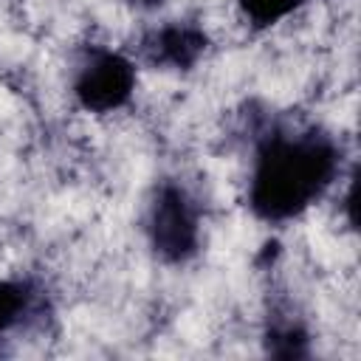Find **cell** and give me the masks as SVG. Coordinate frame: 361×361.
Segmentation results:
<instances>
[{"label": "cell", "mask_w": 361, "mask_h": 361, "mask_svg": "<svg viewBox=\"0 0 361 361\" xmlns=\"http://www.w3.org/2000/svg\"><path fill=\"white\" fill-rule=\"evenodd\" d=\"M338 144L319 127H271L257 138L248 178V209L262 223L305 214L338 172Z\"/></svg>", "instance_id": "6da1fadb"}, {"label": "cell", "mask_w": 361, "mask_h": 361, "mask_svg": "<svg viewBox=\"0 0 361 361\" xmlns=\"http://www.w3.org/2000/svg\"><path fill=\"white\" fill-rule=\"evenodd\" d=\"M147 240L166 265H183L200 251V209L178 180H158L147 209Z\"/></svg>", "instance_id": "7a4b0ae2"}, {"label": "cell", "mask_w": 361, "mask_h": 361, "mask_svg": "<svg viewBox=\"0 0 361 361\" xmlns=\"http://www.w3.org/2000/svg\"><path fill=\"white\" fill-rule=\"evenodd\" d=\"M135 79L138 73L130 56L90 45L76 62L71 93L76 104L87 113H113L133 99Z\"/></svg>", "instance_id": "3957f363"}, {"label": "cell", "mask_w": 361, "mask_h": 361, "mask_svg": "<svg viewBox=\"0 0 361 361\" xmlns=\"http://www.w3.org/2000/svg\"><path fill=\"white\" fill-rule=\"evenodd\" d=\"M209 51V34L197 23L172 20L144 34L141 54L149 65L166 71H192Z\"/></svg>", "instance_id": "277c9868"}, {"label": "cell", "mask_w": 361, "mask_h": 361, "mask_svg": "<svg viewBox=\"0 0 361 361\" xmlns=\"http://www.w3.org/2000/svg\"><path fill=\"white\" fill-rule=\"evenodd\" d=\"M262 344H265V353L268 355L285 358V361L307 358V353H310V336H307V330L299 322H290V319L271 322L268 330H265Z\"/></svg>", "instance_id": "5b68a950"}, {"label": "cell", "mask_w": 361, "mask_h": 361, "mask_svg": "<svg viewBox=\"0 0 361 361\" xmlns=\"http://www.w3.org/2000/svg\"><path fill=\"white\" fill-rule=\"evenodd\" d=\"M31 285L23 279H0V336L8 333L31 307Z\"/></svg>", "instance_id": "8992f818"}, {"label": "cell", "mask_w": 361, "mask_h": 361, "mask_svg": "<svg viewBox=\"0 0 361 361\" xmlns=\"http://www.w3.org/2000/svg\"><path fill=\"white\" fill-rule=\"evenodd\" d=\"M237 6L254 28H271L288 14H293L302 6V0H237Z\"/></svg>", "instance_id": "52a82bcc"}]
</instances>
